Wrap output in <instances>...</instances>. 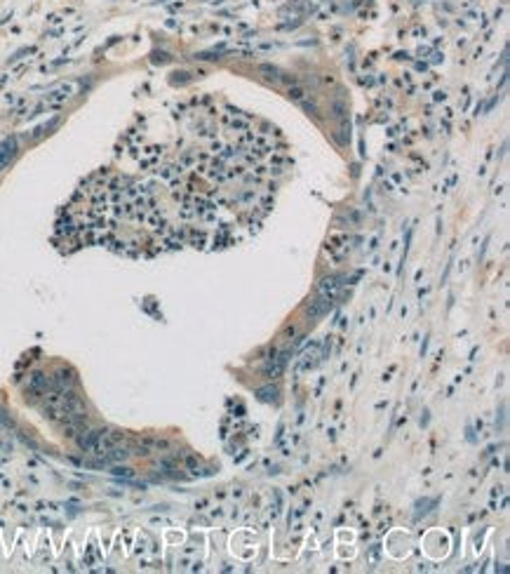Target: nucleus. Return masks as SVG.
Here are the masks:
<instances>
[{
    "mask_svg": "<svg viewBox=\"0 0 510 574\" xmlns=\"http://www.w3.org/2000/svg\"><path fill=\"white\" fill-rule=\"evenodd\" d=\"M52 388H57V391H66V388H73L76 386V372L71 367H59L54 372V377L50 379Z\"/></svg>",
    "mask_w": 510,
    "mask_h": 574,
    "instance_id": "1",
    "label": "nucleus"
},
{
    "mask_svg": "<svg viewBox=\"0 0 510 574\" xmlns=\"http://www.w3.org/2000/svg\"><path fill=\"white\" fill-rule=\"evenodd\" d=\"M52 384H50V377L43 375V372H33L31 377H28V393L33 395V398H38V395H43L45 391H50Z\"/></svg>",
    "mask_w": 510,
    "mask_h": 574,
    "instance_id": "2",
    "label": "nucleus"
},
{
    "mask_svg": "<svg viewBox=\"0 0 510 574\" xmlns=\"http://www.w3.org/2000/svg\"><path fill=\"white\" fill-rule=\"evenodd\" d=\"M14 153H17V139H14V137H10V139H5V142L0 144V170L5 167L10 160H12Z\"/></svg>",
    "mask_w": 510,
    "mask_h": 574,
    "instance_id": "3",
    "label": "nucleus"
},
{
    "mask_svg": "<svg viewBox=\"0 0 510 574\" xmlns=\"http://www.w3.org/2000/svg\"><path fill=\"white\" fill-rule=\"evenodd\" d=\"M129 454H132V452H129L127 447L116 445V447H111V450L103 454V459H106V461H111V464H118V461H127Z\"/></svg>",
    "mask_w": 510,
    "mask_h": 574,
    "instance_id": "4",
    "label": "nucleus"
},
{
    "mask_svg": "<svg viewBox=\"0 0 510 574\" xmlns=\"http://www.w3.org/2000/svg\"><path fill=\"white\" fill-rule=\"evenodd\" d=\"M261 73H266V78H271V80H280V71L275 69V66L264 64L261 66Z\"/></svg>",
    "mask_w": 510,
    "mask_h": 574,
    "instance_id": "5",
    "label": "nucleus"
},
{
    "mask_svg": "<svg viewBox=\"0 0 510 574\" xmlns=\"http://www.w3.org/2000/svg\"><path fill=\"white\" fill-rule=\"evenodd\" d=\"M289 99H294L297 104H304L306 102V92L301 87H292L289 90Z\"/></svg>",
    "mask_w": 510,
    "mask_h": 574,
    "instance_id": "6",
    "label": "nucleus"
},
{
    "mask_svg": "<svg viewBox=\"0 0 510 574\" xmlns=\"http://www.w3.org/2000/svg\"><path fill=\"white\" fill-rule=\"evenodd\" d=\"M259 395H261L264 400H275V398H278V388H261Z\"/></svg>",
    "mask_w": 510,
    "mask_h": 574,
    "instance_id": "7",
    "label": "nucleus"
},
{
    "mask_svg": "<svg viewBox=\"0 0 510 574\" xmlns=\"http://www.w3.org/2000/svg\"><path fill=\"white\" fill-rule=\"evenodd\" d=\"M346 111H348V109H346V104H343V102H334V113H336V118H343V116H346Z\"/></svg>",
    "mask_w": 510,
    "mask_h": 574,
    "instance_id": "8",
    "label": "nucleus"
},
{
    "mask_svg": "<svg viewBox=\"0 0 510 574\" xmlns=\"http://www.w3.org/2000/svg\"><path fill=\"white\" fill-rule=\"evenodd\" d=\"M111 473H113V476H123V478H132V476H134V471H129V468H120V466H116Z\"/></svg>",
    "mask_w": 510,
    "mask_h": 574,
    "instance_id": "9",
    "label": "nucleus"
}]
</instances>
